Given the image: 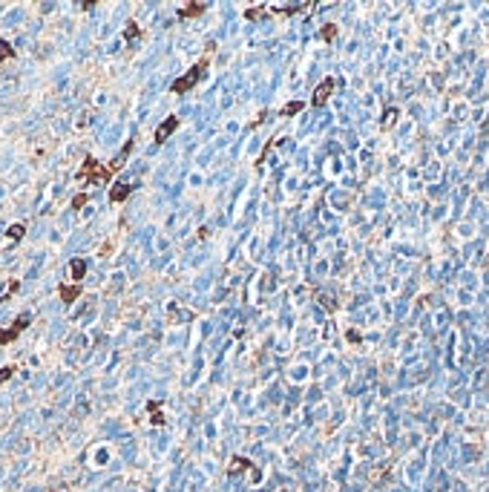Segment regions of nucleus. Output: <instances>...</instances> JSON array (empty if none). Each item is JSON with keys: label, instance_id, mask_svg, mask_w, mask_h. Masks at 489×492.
Returning <instances> with one entry per match:
<instances>
[{"label": "nucleus", "instance_id": "nucleus-1", "mask_svg": "<svg viewBox=\"0 0 489 492\" xmlns=\"http://www.w3.org/2000/svg\"><path fill=\"white\" fill-rule=\"evenodd\" d=\"M112 176H116L112 167H109V164H101L95 156H87L84 164H81V170H78V179L87 181V184H107Z\"/></svg>", "mask_w": 489, "mask_h": 492}, {"label": "nucleus", "instance_id": "nucleus-2", "mask_svg": "<svg viewBox=\"0 0 489 492\" xmlns=\"http://www.w3.org/2000/svg\"><path fill=\"white\" fill-rule=\"evenodd\" d=\"M207 66H210V58H202V61H196L193 66H190V72H184L181 78H176V81H173V87H170V90L176 92V95H184L187 90H193L196 84H199V81L205 78Z\"/></svg>", "mask_w": 489, "mask_h": 492}, {"label": "nucleus", "instance_id": "nucleus-3", "mask_svg": "<svg viewBox=\"0 0 489 492\" xmlns=\"http://www.w3.org/2000/svg\"><path fill=\"white\" fill-rule=\"evenodd\" d=\"M29 322H32V314H20L18 322H12L9 328H0V346H6V343L18 340L20 331H23V328H29Z\"/></svg>", "mask_w": 489, "mask_h": 492}, {"label": "nucleus", "instance_id": "nucleus-4", "mask_svg": "<svg viewBox=\"0 0 489 492\" xmlns=\"http://www.w3.org/2000/svg\"><path fill=\"white\" fill-rule=\"evenodd\" d=\"M176 127H178V116H167L164 121L159 124V130H156V144H164L170 138V135L176 133Z\"/></svg>", "mask_w": 489, "mask_h": 492}, {"label": "nucleus", "instance_id": "nucleus-5", "mask_svg": "<svg viewBox=\"0 0 489 492\" xmlns=\"http://www.w3.org/2000/svg\"><path fill=\"white\" fill-rule=\"evenodd\" d=\"M334 87H337V81L334 78H325L317 87V92H314V107H325V101L331 98V92H334Z\"/></svg>", "mask_w": 489, "mask_h": 492}, {"label": "nucleus", "instance_id": "nucleus-6", "mask_svg": "<svg viewBox=\"0 0 489 492\" xmlns=\"http://www.w3.org/2000/svg\"><path fill=\"white\" fill-rule=\"evenodd\" d=\"M135 190V184H130V181H118V184H112L109 187V202H116V205H121V202H127L130 199V193Z\"/></svg>", "mask_w": 489, "mask_h": 492}, {"label": "nucleus", "instance_id": "nucleus-7", "mask_svg": "<svg viewBox=\"0 0 489 492\" xmlns=\"http://www.w3.org/2000/svg\"><path fill=\"white\" fill-rule=\"evenodd\" d=\"M69 277H72L75 285L87 277V262H84V256H72V259H69Z\"/></svg>", "mask_w": 489, "mask_h": 492}, {"label": "nucleus", "instance_id": "nucleus-8", "mask_svg": "<svg viewBox=\"0 0 489 492\" xmlns=\"http://www.w3.org/2000/svg\"><path fill=\"white\" fill-rule=\"evenodd\" d=\"M314 3L308 0V3H291V6H268V12H274V15H299V12L311 9Z\"/></svg>", "mask_w": 489, "mask_h": 492}, {"label": "nucleus", "instance_id": "nucleus-9", "mask_svg": "<svg viewBox=\"0 0 489 492\" xmlns=\"http://www.w3.org/2000/svg\"><path fill=\"white\" fill-rule=\"evenodd\" d=\"M207 12V3H187V6H181L178 9V18H184V20H190V18H199V15H205Z\"/></svg>", "mask_w": 489, "mask_h": 492}, {"label": "nucleus", "instance_id": "nucleus-10", "mask_svg": "<svg viewBox=\"0 0 489 492\" xmlns=\"http://www.w3.org/2000/svg\"><path fill=\"white\" fill-rule=\"evenodd\" d=\"M58 294H61L63 305H72L81 296V285H61V288H58Z\"/></svg>", "mask_w": 489, "mask_h": 492}, {"label": "nucleus", "instance_id": "nucleus-11", "mask_svg": "<svg viewBox=\"0 0 489 492\" xmlns=\"http://www.w3.org/2000/svg\"><path fill=\"white\" fill-rule=\"evenodd\" d=\"M133 144H135L133 138H127V141H124V147H121V153H118V159L109 164V167H112V173H118L121 167H124V161H127V156H130V150H133Z\"/></svg>", "mask_w": 489, "mask_h": 492}, {"label": "nucleus", "instance_id": "nucleus-12", "mask_svg": "<svg viewBox=\"0 0 489 492\" xmlns=\"http://www.w3.org/2000/svg\"><path fill=\"white\" fill-rule=\"evenodd\" d=\"M147 409H150V421L156 423V426H161V423H164V414H161V403H159V400H150V403H147Z\"/></svg>", "mask_w": 489, "mask_h": 492}, {"label": "nucleus", "instance_id": "nucleus-13", "mask_svg": "<svg viewBox=\"0 0 489 492\" xmlns=\"http://www.w3.org/2000/svg\"><path fill=\"white\" fill-rule=\"evenodd\" d=\"M15 58V46L9 44V41H0V63H6Z\"/></svg>", "mask_w": 489, "mask_h": 492}, {"label": "nucleus", "instance_id": "nucleus-14", "mask_svg": "<svg viewBox=\"0 0 489 492\" xmlns=\"http://www.w3.org/2000/svg\"><path fill=\"white\" fill-rule=\"evenodd\" d=\"M299 109H305V104H303V101H291V104H285L282 116H285V118H291V116H296Z\"/></svg>", "mask_w": 489, "mask_h": 492}, {"label": "nucleus", "instance_id": "nucleus-15", "mask_svg": "<svg viewBox=\"0 0 489 492\" xmlns=\"http://www.w3.org/2000/svg\"><path fill=\"white\" fill-rule=\"evenodd\" d=\"M337 32H340V29L334 26V23H325V26L320 29V37H322V41H334V37H337Z\"/></svg>", "mask_w": 489, "mask_h": 492}, {"label": "nucleus", "instance_id": "nucleus-16", "mask_svg": "<svg viewBox=\"0 0 489 492\" xmlns=\"http://www.w3.org/2000/svg\"><path fill=\"white\" fill-rule=\"evenodd\" d=\"M23 233H26V224H15V228H9V231H6V239H15V242H18V239H23Z\"/></svg>", "mask_w": 489, "mask_h": 492}, {"label": "nucleus", "instance_id": "nucleus-17", "mask_svg": "<svg viewBox=\"0 0 489 492\" xmlns=\"http://www.w3.org/2000/svg\"><path fill=\"white\" fill-rule=\"evenodd\" d=\"M87 202H89V196H87V193H78V196L72 199V210H81V207L87 205Z\"/></svg>", "mask_w": 489, "mask_h": 492}, {"label": "nucleus", "instance_id": "nucleus-18", "mask_svg": "<svg viewBox=\"0 0 489 492\" xmlns=\"http://www.w3.org/2000/svg\"><path fill=\"white\" fill-rule=\"evenodd\" d=\"M124 35L130 37V41H133V37H138V26H135V20H130V23H127V32H124Z\"/></svg>", "mask_w": 489, "mask_h": 492}, {"label": "nucleus", "instance_id": "nucleus-19", "mask_svg": "<svg viewBox=\"0 0 489 492\" xmlns=\"http://www.w3.org/2000/svg\"><path fill=\"white\" fill-rule=\"evenodd\" d=\"M15 374V366H6V368H0V383H6L9 377Z\"/></svg>", "mask_w": 489, "mask_h": 492}, {"label": "nucleus", "instance_id": "nucleus-20", "mask_svg": "<svg viewBox=\"0 0 489 492\" xmlns=\"http://www.w3.org/2000/svg\"><path fill=\"white\" fill-rule=\"evenodd\" d=\"M391 121H397V109H389V112H386V118H383V127H389Z\"/></svg>", "mask_w": 489, "mask_h": 492}, {"label": "nucleus", "instance_id": "nucleus-21", "mask_svg": "<svg viewBox=\"0 0 489 492\" xmlns=\"http://www.w3.org/2000/svg\"><path fill=\"white\" fill-rule=\"evenodd\" d=\"M265 118H268V112H259V116L253 118V121H250V130H253V127H259L262 121H265Z\"/></svg>", "mask_w": 489, "mask_h": 492}]
</instances>
